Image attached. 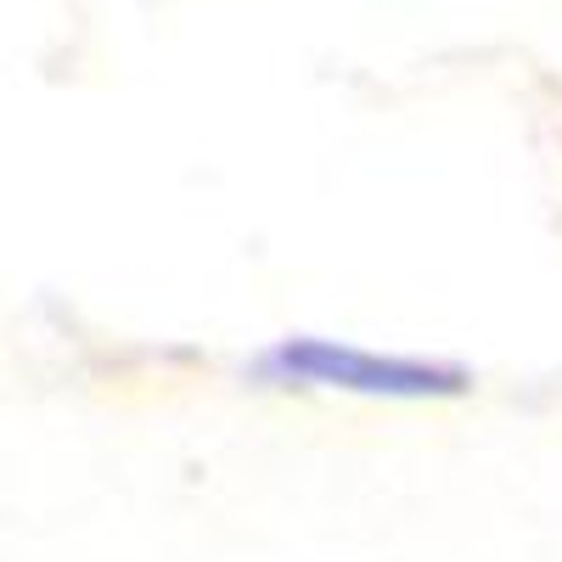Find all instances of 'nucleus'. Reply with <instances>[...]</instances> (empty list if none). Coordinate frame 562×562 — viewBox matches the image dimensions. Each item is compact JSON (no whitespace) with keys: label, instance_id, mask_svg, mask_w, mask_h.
I'll use <instances>...</instances> for the list:
<instances>
[{"label":"nucleus","instance_id":"nucleus-1","mask_svg":"<svg viewBox=\"0 0 562 562\" xmlns=\"http://www.w3.org/2000/svg\"><path fill=\"white\" fill-rule=\"evenodd\" d=\"M248 383L254 389H344L366 400H461L473 389V371L461 360L383 355V349H355L338 338L293 333L248 360Z\"/></svg>","mask_w":562,"mask_h":562}]
</instances>
